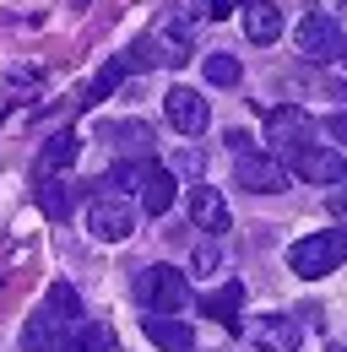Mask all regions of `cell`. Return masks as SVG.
Instances as JSON below:
<instances>
[{"label": "cell", "instance_id": "cell-16", "mask_svg": "<svg viewBox=\"0 0 347 352\" xmlns=\"http://www.w3.org/2000/svg\"><path fill=\"white\" fill-rule=\"evenodd\" d=\"M174 206V168H152L147 184H141V212L147 217H163Z\"/></svg>", "mask_w": 347, "mask_h": 352}, {"label": "cell", "instance_id": "cell-28", "mask_svg": "<svg viewBox=\"0 0 347 352\" xmlns=\"http://www.w3.org/2000/svg\"><path fill=\"white\" fill-rule=\"evenodd\" d=\"M331 217H347V190H337V195H331Z\"/></svg>", "mask_w": 347, "mask_h": 352}, {"label": "cell", "instance_id": "cell-18", "mask_svg": "<svg viewBox=\"0 0 347 352\" xmlns=\"http://www.w3.org/2000/svg\"><path fill=\"white\" fill-rule=\"evenodd\" d=\"M130 71H136V65H130V54H120V60H109V65H103V71H98V76L87 82L82 103H103V98H109V92H114V87H120V82L130 76Z\"/></svg>", "mask_w": 347, "mask_h": 352}, {"label": "cell", "instance_id": "cell-25", "mask_svg": "<svg viewBox=\"0 0 347 352\" xmlns=\"http://www.w3.org/2000/svg\"><path fill=\"white\" fill-rule=\"evenodd\" d=\"M326 135H337V146H347V109H337V114L326 120Z\"/></svg>", "mask_w": 347, "mask_h": 352}, {"label": "cell", "instance_id": "cell-13", "mask_svg": "<svg viewBox=\"0 0 347 352\" xmlns=\"http://www.w3.org/2000/svg\"><path fill=\"white\" fill-rule=\"evenodd\" d=\"M244 33H250V44H277L282 38V11L266 6V0H250L244 6Z\"/></svg>", "mask_w": 347, "mask_h": 352}, {"label": "cell", "instance_id": "cell-2", "mask_svg": "<svg viewBox=\"0 0 347 352\" xmlns=\"http://www.w3.org/2000/svg\"><path fill=\"white\" fill-rule=\"evenodd\" d=\"M342 261H347V233H342V228L309 233V239H299V244L288 250V265H293V276H304V282H320V276H331Z\"/></svg>", "mask_w": 347, "mask_h": 352}, {"label": "cell", "instance_id": "cell-10", "mask_svg": "<svg viewBox=\"0 0 347 352\" xmlns=\"http://www.w3.org/2000/svg\"><path fill=\"white\" fill-rule=\"evenodd\" d=\"M141 331H147L152 347H163V352H196V331H190L179 314H147Z\"/></svg>", "mask_w": 347, "mask_h": 352}, {"label": "cell", "instance_id": "cell-17", "mask_svg": "<svg viewBox=\"0 0 347 352\" xmlns=\"http://www.w3.org/2000/svg\"><path fill=\"white\" fill-rule=\"evenodd\" d=\"M239 304H244V287H239V282H228L222 293H212V298L201 304V314H207V320H217L222 331H239Z\"/></svg>", "mask_w": 347, "mask_h": 352}, {"label": "cell", "instance_id": "cell-11", "mask_svg": "<svg viewBox=\"0 0 347 352\" xmlns=\"http://www.w3.org/2000/svg\"><path fill=\"white\" fill-rule=\"evenodd\" d=\"M185 206H190V222H196L201 233H228V201L217 195L212 184H196Z\"/></svg>", "mask_w": 347, "mask_h": 352}, {"label": "cell", "instance_id": "cell-4", "mask_svg": "<svg viewBox=\"0 0 347 352\" xmlns=\"http://www.w3.org/2000/svg\"><path fill=\"white\" fill-rule=\"evenodd\" d=\"M293 44H299L304 60H315V65H331V60H342L347 54V33L326 16V11H309L299 28H293Z\"/></svg>", "mask_w": 347, "mask_h": 352}, {"label": "cell", "instance_id": "cell-1", "mask_svg": "<svg viewBox=\"0 0 347 352\" xmlns=\"http://www.w3.org/2000/svg\"><path fill=\"white\" fill-rule=\"evenodd\" d=\"M130 293H136V304L152 309V314H179V309H190V282H185V271H174V265H147V271H136Z\"/></svg>", "mask_w": 347, "mask_h": 352}, {"label": "cell", "instance_id": "cell-22", "mask_svg": "<svg viewBox=\"0 0 347 352\" xmlns=\"http://www.w3.org/2000/svg\"><path fill=\"white\" fill-rule=\"evenodd\" d=\"M201 71H207L212 87H233V82H239V60H233V54H207Z\"/></svg>", "mask_w": 347, "mask_h": 352}, {"label": "cell", "instance_id": "cell-14", "mask_svg": "<svg viewBox=\"0 0 347 352\" xmlns=\"http://www.w3.org/2000/svg\"><path fill=\"white\" fill-rule=\"evenodd\" d=\"M76 152H82V135L76 131H60L49 146H43V157H39V179H54L60 168H71L76 163Z\"/></svg>", "mask_w": 347, "mask_h": 352}, {"label": "cell", "instance_id": "cell-23", "mask_svg": "<svg viewBox=\"0 0 347 352\" xmlns=\"http://www.w3.org/2000/svg\"><path fill=\"white\" fill-rule=\"evenodd\" d=\"M43 304H49V309H60L65 320H76V314H82V298H76V287H71V282H54Z\"/></svg>", "mask_w": 347, "mask_h": 352}, {"label": "cell", "instance_id": "cell-12", "mask_svg": "<svg viewBox=\"0 0 347 352\" xmlns=\"http://www.w3.org/2000/svg\"><path fill=\"white\" fill-rule=\"evenodd\" d=\"M266 131L277 146H299V141H315V120L304 109H271L266 114Z\"/></svg>", "mask_w": 347, "mask_h": 352}, {"label": "cell", "instance_id": "cell-24", "mask_svg": "<svg viewBox=\"0 0 347 352\" xmlns=\"http://www.w3.org/2000/svg\"><path fill=\"white\" fill-rule=\"evenodd\" d=\"M217 265H222V255H217L212 244H201V250L190 255V271H196V276H217Z\"/></svg>", "mask_w": 347, "mask_h": 352}, {"label": "cell", "instance_id": "cell-9", "mask_svg": "<svg viewBox=\"0 0 347 352\" xmlns=\"http://www.w3.org/2000/svg\"><path fill=\"white\" fill-rule=\"evenodd\" d=\"M250 342H255L260 352H299L304 325L293 320V314H260V325L250 331Z\"/></svg>", "mask_w": 347, "mask_h": 352}, {"label": "cell", "instance_id": "cell-19", "mask_svg": "<svg viewBox=\"0 0 347 352\" xmlns=\"http://www.w3.org/2000/svg\"><path fill=\"white\" fill-rule=\"evenodd\" d=\"M147 174H152V163H114V168L103 174V190H109V195L141 190V184H147Z\"/></svg>", "mask_w": 347, "mask_h": 352}, {"label": "cell", "instance_id": "cell-6", "mask_svg": "<svg viewBox=\"0 0 347 352\" xmlns=\"http://www.w3.org/2000/svg\"><path fill=\"white\" fill-rule=\"evenodd\" d=\"M233 179L250 190V195H282L293 174H288V163L282 157H271V152H239V163H233Z\"/></svg>", "mask_w": 347, "mask_h": 352}, {"label": "cell", "instance_id": "cell-21", "mask_svg": "<svg viewBox=\"0 0 347 352\" xmlns=\"http://www.w3.org/2000/svg\"><path fill=\"white\" fill-rule=\"evenodd\" d=\"M60 352H114V336H109L103 325H87V331H76Z\"/></svg>", "mask_w": 347, "mask_h": 352}, {"label": "cell", "instance_id": "cell-26", "mask_svg": "<svg viewBox=\"0 0 347 352\" xmlns=\"http://www.w3.org/2000/svg\"><path fill=\"white\" fill-rule=\"evenodd\" d=\"M239 6H250V0H207V16H217V22H222V16H233Z\"/></svg>", "mask_w": 347, "mask_h": 352}, {"label": "cell", "instance_id": "cell-7", "mask_svg": "<svg viewBox=\"0 0 347 352\" xmlns=\"http://www.w3.org/2000/svg\"><path fill=\"white\" fill-rule=\"evenodd\" d=\"M163 109H169L174 135H207V125H212V109H207V98L196 87H174L163 98Z\"/></svg>", "mask_w": 347, "mask_h": 352}, {"label": "cell", "instance_id": "cell-29", "mask_svg": "<svg viewBox=\"0 0 347 352\" xmlns=\"http://www.w3.org/2000/svg\"><path fill=\"white\" fill-rule=\"evenodd\" d=\"M331 352H347V347H331Z\"/></svg>", "mask_w": 347, "mask_h": 352}, {"label": "cell", "instance_id": "cell-8", "mask_svg": "<svg viewBox=\"0 0 347 352\" xmlns=\"http://www.w3.org/2000/svg\"><path fill=\"white\" fill-rule=\"evenodd\" d=\"M65 325H71V320H65V314H60V309H33V314H28V325H22V352H60L65 347Z\"/></svg>", "mask_w": 347, "mask_h": 352}, {"label": "cell", "instance_id": "cell-27", "mask_svg": "<svg viewBox=\"0 0 347 352\" xmlns=\"http://www.w3.org/2000/svg\"><path fill=\"white\" fill-rule=\"evenodd\" d=\"M196 168H201L196 152H179V157H174V174H196Z\"/></svg>", "mask_w": 347, "mask_h": 352}, {"label": "cell", "instance_id": "cell-20", "mask_svg": "<svg viewBox=\"0 0 347 352\" xmlns=\"http://www.w3.org/2000/svg\"><path fill=\"white\" fill-rule=\"evenodd\" d=\"M39 206L49 212V222L71 217V190H65V179H39Z\"/></svg>", "mask_w": 347, "mask_h": 352}, {"label": "cell", "instance_id": "cell-3", "mask_svg": "<svg viewBox=\"0 0 347 352\" xmlns=\"http://www.w3.org/2000/svg\"><path fill=\"white\" fill-rule=\"evenodd\" d=\"M282 163L293 179H309V184H342L347 179V157L337 146H320V141H299V146H282Z\"/></svg>", "mask_w": 347, "mask_h": 352}, {"label": "cell", "instance_id": "cell-15", "mask_svg": "<svg viewBox=\"0 0 347 352\" xmlns=\"http://www.w3.org/2000/svg\"><path fill=\"white\" fill-rule=\"evenodd\" d=\"M103 141H114V146H125L136 157H147L152 152V131H147V120H114V125H103Z\"/></svg>", "mask_w": 347, "mask_h": 352}, {"label": "cell", "instance_id": "cell-5", "mask_svg": "<svg viewBox=\"0 0 347 352\" xmlns=\"http://www.w3.org/2000/svg\"><path fill=\"white\" fill-rule=\"evenodd\" d=\"M136 212L141 206H130L125 195H92L87 201V233L103 239V244H120L136 233Z\"/></svg>", "mask_w": 347, "mask_h": 352}]
</instances>
